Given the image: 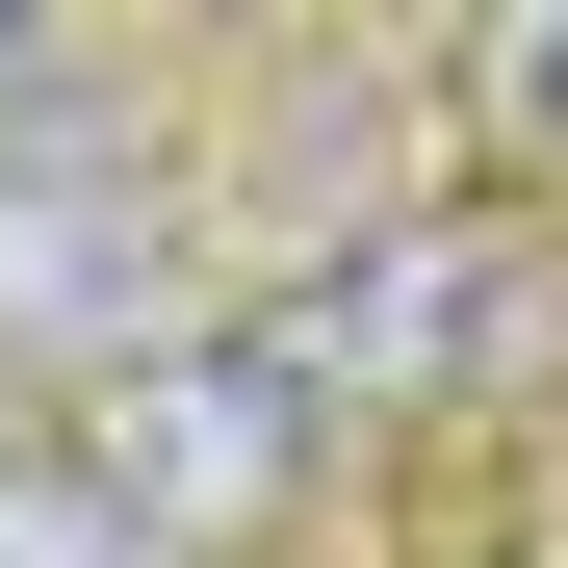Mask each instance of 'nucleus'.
Here are the masks:
<instances>
[{
  "mask_svg": "<svg viewBox=\"0 0 568 568\" xmlns=\"http://www.w3.org/2000/svg\"><path fill=\"white\" fill-rule=\"evenodd\" d=\"M284 414H491V388H542L568 362V284H542V207H414V233H362V258H311L284 311L233 336Z\"/></svg>",
  "mask_w": 568,
  "mask_h": 568,
  "instance_id": "1",
  "label": "nucleus"
},
{
  "mask_svg": "<svg viewBox=\"0 0 568 568\" xmlns=\"http://www.w3.org/2000/svg\"><path fill=\"white\" fill-rule=\"evenodd\" d=\"M104 465H130V491H155V542L207 568V542H258V517H284V465H311V414H284L258 362L207 336V362H155V388L104 414Z\"/></svg>",
  "mask_w": 568,
  "mask_h": 568,
  "instance_id": "2",
  "label": "nucleus"
},
{
  "mask_svg": "<svg viewBox=\"0 0 568 568\" xmlns=\"http://www.w3.org/2000/svg\"><path fill=\"white\" fill-rule=\"evenodd\" d=\"M0 568H181V542H155V491L104 439H27V465H0Z\"/></svg>",
  "mask_w": 568,
  "mask_h": 568,
  "instance_id": "3",
  "label": "nucleus"
},
{
  "mask_svg": "<svg viewBox=\"0 0 568 568\" xmlns=\"http://www.w3.org/2000/svg\"><path fill=\"white\" fill-rule=\"evenodd\" d=\"M465 130H491V181H542V207H568V0L465 52Z\"/></svg>",
  "mask_w": 568,
  "mask_h": 568,
  "instance_id": "4",
  "label": "nucleus"
},
{
  "mask_svg": "<svg viewBox=\"0 0 568 568\" xmlns=\"http://www.w3.org/2000/svg\"><path fill=\"white\" fill-rule=\"evenodd\" d=\"M27 104H52V27H0V130H27Z\"/></svg>",
  "mask_w": 568,
  "mask_h": 568,
  "instance_id": "5",
  "label": "nucleus"
},
{
  "mask_svg": "<svg viewBox=\"0 0 568 568\" xmlns=\"http://www.w3.org/2000/svg\"><path fill=\"white\" fill-rule=\"evenodd\" d=\"M0 465H27V414H0Z\"/></svg>",
  "mask_w": 568,
  "mask_h": 568,
  "instance_id": "6",
  "label": "nucleus"
}]
</instances>
